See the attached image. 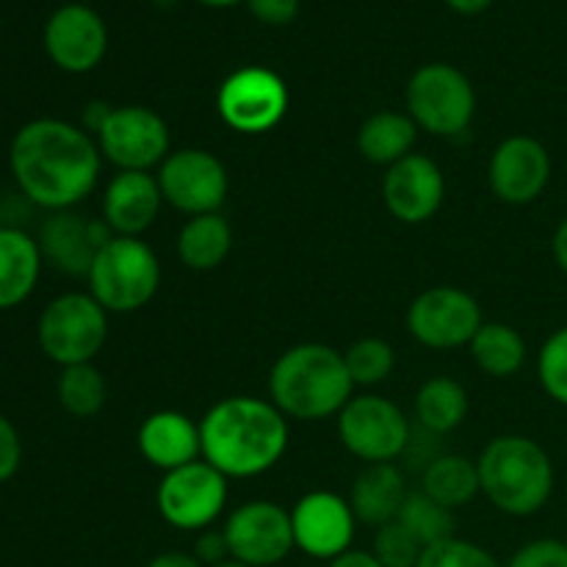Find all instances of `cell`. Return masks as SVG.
<instances>
[{"label":"cell","mask_w":567,"mask_h":567,"mask_svg":"<svg viewBox=\"0 0 567 567\" xmlns=\"http://www.w3.org/2000/svg\"><path fill=\"white\" fill-rule=\"evenodd\" d=\"M42 271V249L20 227H0V310L17 308L33 293Z\"/></svg>","instance_id":"cell-23"},{"label":"cell","mask_w":567,"mask_h":567,"mask_svg":"<svg viewBox=\"0 0 567 567\" xmlns=\"http://www.w3.org/2000/svg\"><path fill=\"white\" fill-rule=\"evenodd\" d=\"M419 567H502V563L476 543L449 537V540L424 548Z\"/></svg>","instance_id":"cell-33"},{"label":"cell","mask_w":567,"mask_h":567,"mask_svg":"<svg viewBox=\"0 0 567 567\" xmlns=\"http://www.w3.org/2000/svg\"><path fill=\"white\" fill-rule=\"evenodd\" d=\"M203 460L227 480H252L282 460L288 421L258 396H227L199 421Z\"/></svg>","instance_id":"cell-2"},{"label":"cell","mask_w":567,"mask_h":567,"mask_svg":"<svg viewBox=\"0 0 567 567\" xmlns=\"http://www.w3.org/2000/svg\"><path fill=\"white\" fill-rule=\"evenodd\" d=\"M155 177L164 203L188 216L216 214L230 188L225 164L214 153L197 147H183L166 155Z\"/></svg>","instance_id":"cell-13"},{"label":"cell","mask_w":567,"mask_h":567,"mask_svg":"<svg viewBox=\"0 0 567 567\" xmlns=\"http://www.w3.org/2000/svg\"><path fill=\"white\" fill-rule=\"evenodd\" d=\"M22 463V443L17 435L14 424L6 415H0V485L9 482L20 471Z\"/></svg>","instance_id":"cell-36"},{"label":"cell","mask_w":567,"mask_h":567,"mask_svg":"<svg viewBox=\"0 0 567 567\" xmlns=\"http://www.w3.org/2000/svg\"><path fill=\"white\" fill-rule=\"evenodd\" d=\"M468 347L474 363L496 380L515 377L526 363L524 336L515 327L502 324V321H485Z\"/></svg>","instance_id":"cell-27"},{"label":"cell","mask_w":567,"mask_h":567,"mask_svg":"<svg viewBox=\"0 0 567 567\" xmlns=\"http://www.w3.org/2000/svg\"><path fill=\"white\" fill-rule=\"evenodd\" d=\"M249 11L266 25H286L297 17L299 0H247Z\"/></svg>","instance_id":"cell-38"},{"label":"cell","mask_w":567,"mask_h":567,"mask_svg":"<svg viewBox=\"0 0 567 567\" xmlns=\"http://www.w3.org/2000/svg\"><path fill=\"white\" fill-rule=\"evenodd\" d=\"M454 509L443 507L435 498L426 496L424 491H413L404 498L402 509H399L396 520L421 543L424 548L435 546V543L454 537Z\"/></svg>","instance_id":"cell-30"},{"label":"cell","mask_w":567,"mask_h":567,"mask_svg":"<svg viewBox=\"0 0 567 567\" xmlns=\"http://www.w3.org/2000/svg\"><path fill=\"white\" fill-rule=\"evenodd\" d=\"M291 526L299 551L330 563L352 548L358 518L343 496L330 491H313L293 504Z\"/></svg>","instance_id":"cell-15"},{"label":"cell","mask_w":567,"mask_h":567,"mask_svg":"<svg viewBox=\"0 0 567 567\" xmlns=\"http://www.w3.org/2000/svg\"><path fill=\"white\" fill-rule=\"evenodd\" d=\"M233 247V230L225 216H192L177 236V255L192 271L219 269Z\"/></svg>","instance_id":"cell-25"},{"label":"cell","mask_w":567,"mask_h":567,"mask_svg":"<svg viewBox=\"0 0 567 567\" xmlns=\"http://www.w3.org/2000/svg\"><path fill=\"white\" fill-rule=\"evenodd\" d=\"M443 197H446L443 169L430 155L410 153L399 164L388 166L382 199L393 219L404 225H424L441 210Z\"/></svg>","instance_id":"cell-16"},{"label":"cell","mask_w":567,"mask_h":567,"mask_svg":"<svg viewBox=\"0 0 567 567\" xmlns=\"http://www.w3.org/2000/svg\"><path fill=\"white\" fill-rule=\"evenodd\" d=\"M136 443L142 457L164 474L197 463L203 457L199 424H194L188 415L177 413V410H158V413L147 415L138 426Z\"/></svg>","instance_id":"cell-21"},{"label":"cell","mask_w":567,"mask_h":567,"mask_svg":"<svg viewBox=\"0 0 567 567\" xmlns=\"http://www.w3.org/2000/svg\"><path fill=\"white\" fill-rule=\"evenodd\" d=\"M216 109L227 127L244 136H260L282 122L288 111V86L266 66H241L225 78Z\"/></svg>","instance_id":"cell-9"},{"label":"cell","mask_w":567,"mask_h":567,"mask_svg":"<svg viewBox=\"0 0 567 567\" xmlns=\"http://www.w3.org/2000/svg\"><path fill=\"white\" fill-rule=\"evenodd\" d=\"M161 518L181 532H203L214 526L227 504V476L205 460L166 471L155 493Z\"/></svg>","instance_id":"cell-10"},{"label":"cell","mask_w":567,"mask_h":567,"mask_svg":"<svg viewBox=\"0 0 567 567\" xmlns=\"http://www.w3.org/2000/svg\"><path fill=\"white\" fill-rule=\"evenodd\" d=\"M446 3L452 6L454 11H460V14H480V11H485L493 0H446Z\"/></svg>","instance_id":"cell-42"},{"label":"cell","mask_w":567,"mask_h":567,"mask_svg":"<svg viewBox=\"0 0 567 567\" xmlns=\"http://www.w3.org/2000/svg\"><path fill=\"white\" fill-rule=\"evenodd\" d=\"M39 347L61 369L92 363L109 341V310L92 293H61L39 316Z\"/></svg>","instance_id":"cell-6"},{"label":"cell","mask_w":567,"mask_h":567,"mask_svg":"<svg viewBox=\"0 0 567 567\" xmlns=\"http://www.w3.org/2000/svg\"><path fill=\"white\" fill-rule=\"evenodd\" d=\"M410 435V421L385 396H352L338 413V437L343 449L369 465L402 457Z\"/></svg>","instance_id":"cell-8"},{"label":"cell","mask_w":567,"mask_h":567,"mask_svg":"<svg viewBox=\"0 0 567 567\" xmlns=\"http://www.w3.org/2000/svg\"><path fill=\"white\" fill-rule=\"evenodd\" d=\"M491 188L502 203L507 205H529L546 192L551 181V155L546 144L535 136H509L493 150Z\"/></svg>","instance_id":"cell-17"},{"label":"cell","mask_w":567,"mask_h":567,"mask_svg":"<svg viewBox=\"0 0 567 567\" xmlns=\"http://www.w3.org/2000/svg\"><path fill=\"white\" fill-rule=\"evenodd\" d=\"M537 377L548 396L567 408V327L554 332L537 358Z\"/></svg>","instance_id":"cell-32"},{"label":"cell","mask_w":567,"mask_h":567,"mask_svg":"<svg viewBox=\"0 0 567 567\" xmlns=\"http://www.w3.org/2000/svg\"><path fill=\"white\" fill-rule=\"evenodd\" d=\"M161 194L153 172H116L103 194V221L114 236L138 238L158 219Z\"/></svg>","instance_id":"cell-20"},{"label":"cell","mask_w":567,"mask_h":567,"mask_svg":"<svg viewBox=\"0 0 567 567\" xmlns=\"http://www.w3.org/2000/svg\"><path fill=\"white\" fill-rule=\"evenodd\" d=\"M482 324L480 302L454 286L426 288L408 310L410 336L430 349L468 347Z\"/></svg>","instance_id":"cell-12"},{"label":"cell","mask_w":567,"mask_h":567,"mask_svg":"<svg viewBox=\"0 0 567 567\" xmlns=\"http://www.w3.org/2000/svg\"><path fill=\"white\" fill-rule=\"evenodd\" d=\"M55 391H59L61 408L75 419H92L105 408V399H109V385L92 363L61 369Z\"/></svg>","instance_id":"cell-29"},{"label":"cell","mask_w":567,"mask_h":567,"mask_svg":"<svg viewBox=\"0 0 567 567\" xmlns=\"http://www.w3.org/2000/svg\"><path fill=\"white\" fill-rule=\"evenodd\" d=\"M343 352L327 343H297L271 365L269 396L286 419L324 421L341 413L352 399Z\"/></svg>","instance_id":"cell-3"},{"label":"cell","mask_w":567,"mask_h":567,"mask_svg":"<svg viewBox=\"0 0 567 567\" xmlns=\"http://www.w3.org/2000/svg\"><path fill=\"white\" fill-rule=\"evenodd\" d=\"M199 3H205V6H216V9H225V6L238 3V0H199Z\"/></svg>","instance_id":"cell-43"},{"label":"cell","mask_w":567,"mask_h":567,"mask_svg":"<svg viewBox=\"0 0 567 567\" xmlns=\"http://www.w3.org/2000/svg\"><path fill=\"white\" fill-rule=\"evenodd\" d=\"M507 567H567V543L563 540H535L515 551Z\"/></svg>","instance_id":"cell-35"},{"label":"cell","mask_w":567,"mask_h":567,"mask_svg":"<svg viewBox=\"0 0 567 567\" xmlns=\"http://www.w3.org/2000/svg\"><path fill=\"white\" fill-rule=\"evenodd\" d=\"M330 567H382V565L371 551H354V548H349V551H343L341 557L330 559Z\"/></svg>","instance_id":"cell-39"},{"label":"cell","mask_w":567,"mask_h":567,"mask_svg":"<svg viewBox=\"0 0 567 567\" xmlns=\"http://www.w3.org/2000/svg\"><path fill=\"white\" fill-rule=\"evenodd\" d=\"M194 557L203 567H216L230 559V548H227L225 532L216 529H203L194 543Z\"/></svg>","instance_id":"cell-37"},{"label":"cell","mask_w":567,"mask_h":567,"mask_svg":"<svg viewBox=\"0 0 567 567\" xmlns=\"http://www.w3.org/2000/svg\"><path fill=\"white\" fill-rule=\"evenodd\" d=\"M468 415V393L452 377H432L419 388L415 419L432 435H449Z\"/></svg>","instance_id":"cell-28"},{"label":"cell","mask_w":567,"mask_h":567,"mask_svg":"<svg viewBox=\"0 0 567 567\" xmlns=\"http://www.w3.org/2000/svg\"><path fill=\"white\" fill-rule=\"evenodd\" d=\"M230 559L247 567H275L297 548L291 513L275 502H247L225 520Z\"/></svg>","instance_id":"cell-14"},{"label":"cell","mask_w":567,"mask_h":567,"mask_svg":"<svg viewBox=\"0 0 567 567\" xmlns=\"http://www.w3.org/2000/svg\"><path fill=\"white\" fill-rule=\"evenodd\" d=\"M97 147L120 172H150L169 155V127L153 109L122 105L105 116Z\"/></svg>","instance_id":"cell-11"},{"label":"cell","mask_w":567,"mask_h":567,"mask_svg":"<svg viewBox=\"0 0 567 567\" xmlns=\"http://www.w3.org/2000/svg\"><path fill=\"white\" fill-rule=\"evenodd\" d=\"M404 498H408V485H404L402 471L393 463H374L354 480L349 507L360 524L380 529L396 520Z\"/></svg>","instance_id":"cell-22"},{"label":"cell","mask_w":567,"mask_h":567,"mask_svg":"<svg viewBox=\"0 0 567 567\" xmlns=\"http://www.w3.org/2000/svg\"><path fill=\"white\" fill-rule=\"evenodd\" d=\"M11 175L20 192L44 210H70L92 194L100 147L89 131L64 120H33L11 138Z\"/></svg>","instance_id":"cell-1"},{"label":"cell","mask_w":567,"mask_h":567,"mask_svg":"<svg viewBox=\"0 0 567 567\" xmlns=\"http://www.w3.org/2000/svg\"><path fill=\"white\" fill-rule=\"evenodd\" d=\"M354 385H380L396 365V352L382 338H360L343 352Z\"/></svg>","instance_id":"cell-31"},{"label":"cell","mask_w":567,"mask_h":567,"mask_svg":"<svg viewBox=\"0 0 567 567\" xmlns=\"http://www.w3.org/2000/svg\"><path fill=\"white\" fill-rule=\"evenodd\" d=\"M216 567H247V565L236 563V559H227V563H221V565H216Z\"/></svg>","instance_id":"cell-44"},{"label":"cell","mask_w":567,"mask_h":567,"mask_svg":"<svg viewBox=\"0 0 567 567\" xmlns=\"http://www.w3.org/2000/svg\"><path fill=\"white\" fill-rule=\"evenodd\" d=\"M147 567H203V565L197 563V557H194V554L164 551V554H158V557L150 559Z\"/></svg>","instance_id":"cell-40"},{"label":"cell","mask_w":567,"mask_h":567,"mask_svg":"<svg viewBox=\"0 0 567 567\" xmlns=\"http://www.w3.org/2000/svg\"><path fill=\"white\" fill-rule=\"evenodd\" d=\"M408 114L432 136H460L476 114L468 75L452 64H426L408 83Z\"/></svg>","instance_id":"cell-7"},{"label":"cell","mask_w":567,"mask_h":567,"mask_svg":"<svg viewBox=\"0 0 567 567\" xmlns=\"http://www.w3.org/2000/svg\"><path fill=\"white\" fill-rule=\"evenodd\" d=\"M421 491L449 509L465 507L482 493L480 468L463 454H441L421 474Z\"/></svg>","instance_id":"cell-26"},{"label":"cell","mask_w":567,"mask_h":567,"mask_svg":"<svg viewBox=\"0 0 567 567\" xmlns=\"http://www.w3.org/2000/svg\"><path fill=\"white\" fill-rule=\"evenodd\" d=\"M551 252H554V260L559 264V269H563L567 275V219L557 227V233H554Z\"/></svg>","instance_id":"cell-41"},{"label":"cell","mask_w":567,"mask_h":567,"mask_svg":"<svg viewBox=\"0 0 567 567\" xmlns=\"http://www.w3.org/2000/svg\"><path fill=\"white\" fill-rule=\"evenodd\" d=\"M374 554L382 567H419L424 546L399 520L380 526L374 537Z\"/></svg>","instance_id":"cell-34"},{"label":"cell","mask_w":567,"mask_h":567,"mask_svg":"<svg viewBox=\"0 0 567 567\" xmlns=\"http://www.w3.org/2000/svg\"><path fill=\"white\" fill-rule=\"evenodd\" d=\"M86 280L89 293L109 313H133V310H142L158 293V255L142 238L114 236L94 255Z\"/></svg>","instance_id":"cell-5"},{"label":"cell","mask_w":567,"mask_h":567,"mask_svg":"<svg viewBox=\"0 0 567 567\" xmlns=\"http://www.w3.org/2000/svg\"><path fill=\"white\" fill-rule=\"evenodd\" d=\"M44 50L64 72L94 70L109 50V31L103 17L81 3L61 6L44 25Z\"/></svg>","instance_id":"cell-18"},{"label":"cell","mask_w":567,"mask_h":567,"mask_svg":"<svg viewBox=\"0 0 567 567\" xmlns=\"http://www.w3.org/2000/svg\"><path fill=\"white\" fill-rule=\"evenodd\" d=\"M111 238L114 233L103 219L89 221L72 210H59L44 221L39 249H42V258H48L64 275L86 277L94 264V255Z\"/></svg>","instance_id":"cell-19"},{"label":"cell","mask_w":567,"mask_h":567,"mask_svg":"<svg viewBox=\"0 0 567 567\" xmlns=\"http://www.w3.org/2000/svg\"><path fill=\"white\" fill-rule=\"evenodd\" d=\"M480 487L487 502L513 518L540 513L554 493V463L546 449L526 435L493 437L482 449Z\"/></svg>","instance_id":"cell-4"},{"label":"cell","mask_w":567,"mask_h":567,"mask_svg":"<svg viewBox=\"0 0 567 567\" xmlns=\"http://www.w3.org/2000/svg\"><path fill=\"white\" fill-rule=\"evenodd\" d=\"M419 138V125L410 114L399 111H377L360 125L358 150L369 164L393 166L408 158Z\"/></svg>","instance_id":"cell-24"}]
</instances>
